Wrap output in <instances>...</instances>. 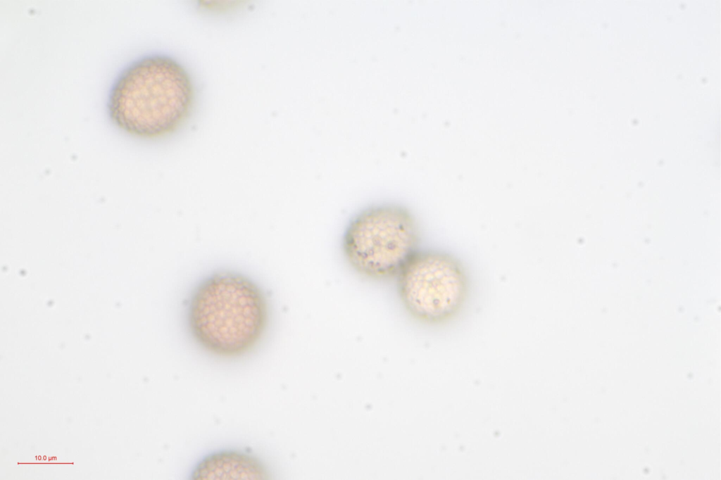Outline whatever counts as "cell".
I'll list each match as a JSON object with an SVG mask.
<instances>
[{
	"label": "cell",
	"mask_w": 721,
	"mask_h": 480,
	"mask_svg": "<svg viewBox=\"0 0 721 480\" xmlns=\"http://www.w3.org/2000/svg\"><path fill=\"white\" fill-rule=\"evenodd\" d=\"M194 89L187 70L173 57L149 53L126 64L108 92L106 113L125 133L152 139L177 130L194 106Z\"/></svg>",
	"instance_id": "obj_1"
},
{
	"label": "cell",
	"mask_w": 721,
	"mask_h": 480,
	"mask_svg": "<svg viewBox=\"0 0 721 480\" xmlns=\"http://www.w3.org/2000/svg\"><path fill=\"white\" fill-rule=\"evenodd\" d=\"M266 293L251 277L220 270L202 278L185 303L189 332L206 351L222 358L250 352L264 335L270 315Z\"/></svg>",
	"instance_id": "obj_2"
},
{
	"label": "cell",
	"mask_w": 721,
	"mask_h": 480,
	"mask_svg": "<svg viewBox=\"0 0 721 480\" xmlns=\"http://www.w3.org/2000/svg\"><path fill=\"white\" fill-rule=\"evenodd\" d=\"M395 281L403 309L413 319L427 325L452 321L470 299L468 270L454 255L440 250L420 248Z\"/></svg>",
	"instance_id": "obj_4"
},
{
	"label": "cell",
	"mask_w": 721,
	"mask_h": 480,
	"mask_svg": "<svg viewBox=\"0 0 721 480\" xmlns=\"http://www.w3.org/2000/svg\"><path fill=\"white\" fill-rule=\"evenodd\" d=\"M418 221L406 206L382 203L365 207L346 225L343 257L360 277L373 282L395 280L420 249Z\"/></svg>",
	"instance_id": "obj_3"
},
{
	"label": "cell",
	"mask_w": 721,
	"mask_h": 480,
	"mask_svg": "<svg viewBox=\"0 0 721 480\" xmlns=\"http://www.w3.org/2000/svg\"><path fill=\"white\" fill-rule=\"evenodd\" d=\"M263 462L253 454L236 449H222L203 456L194 466L189 479H268Z\"/></svg>",
	"instance_id": "obj_5"
}]
</instances>
